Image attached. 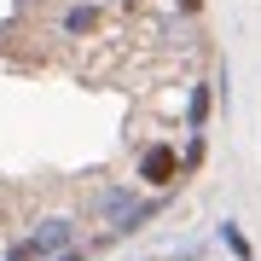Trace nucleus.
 I'll list each match as a JSON object with an SVG mask.
<instances>
[{
	"label": "nucleus",
	"instance_id": "f257e3e1",
	"mask_svg": "<svg viewBox=\"0 0 261 261\" xmlns=\"http://www.w3.org/2000/svg\"><path fill=\"white\" fill-rule=\"evenodd\" d=\"M168 209V197H140L128 186V180H111V186H99L93 197H87V215L105 226V238H128V232H140L145 221H157V215Z\"/></svg>",
	"mask_w": 261,
	"mask_h": 261
},
{
	"label": "nucleus",
	"instance_id": "f03ea898",
	"mask_svg": "<svg viewBox=\"0 0 261 261\" xmlns=\"http://www.w3.org/2000/svg\"><path fill=\"white\" fill-rule=\"evenodd\" d=\"M64 250H75V221L70 215H47V221H35V232H23L18 244H6L0 261H53Z\"/></svg>",
	"mask_w": 261,
	"mask_h": 261
},
{
	"label": "nucleus",
	"instance_id": "7ed1b4c3",
	"mask_svg": "<svg viewBox=\"0 0 261 261\" xmlns=\"http://www.w3.org/2000/svg\"><path fill=\"white\" fill-rule=\"evenodd\" d=\"M134 174H140V186H157V192L180 186V151L168 145V140L145 145V151H140V163H134Z\"/></svg>",
	"mask_w": 261,
	"mask_h": 261
},
{
	"label": "nucleus",
	"instance_id": "20e7f679",
	"mask_svg": "<svg viewBox=\"0 0 261 261\" xmlns=\"http://www.w3.org/2000/svg\"><path fill=\"white\" fill-rule=\"evenodd\" d=\"M99 23H105V12L93 6V0H75V6L58 18V29H64L70 41H87V35H99Z\"/></svg>",
	"mask_w": 261,
	"mask_h": 261
},
{
	"label": "nucleus",
	"instance_id": "39448f33",
	"mask_svg": "<svg viewBox=\"0 0 261 261\" xmlns=\"http://www.w3.org/2000/svg\"><path fill=\"white\" fill-rule=\"evenodd\" d=\"M209 116H215V87H209V82H192V93H186V128L203 134Z\"/></svg>",
	"mask_w": 261,
	"mask_h": 261
},
{
	"label": "nucleus",
	"instance_id": "423d86ee",
	"mask_svg": "<svg viewBox=\"0 0 261 261\" xmlns=\"http://www.w3.org/2000/svg\"><path fill=\"white\" fill-rule=\"evenodd\" d=\"M215 238L232 250V261H255V244L244 238V226H238V221H221V226H215Z\"/></svg>",
	"mask_w": 261,
	"mask_h": 261
},
{
	"label": "nucleus",
	"instance_id": "0eeeda50",
	"mask_svg": "<svg viewBox=\"0 0 261 261\" xmlns=\"http://www.w3.org/2000/svg\"><path fill=\"white\" fill-rule=\"evenodd\" d=\"M203 157H209V140H203V134H192V140H186V151H180V174H192Z\"/></svg>",
	"mask_w": 261,
	"mask_h": 261
},
{
	"label": "nucleus",
	"instance_id": "6e6552de",
	"mask_svg": "<svg viewBox=\"0 0 261 261\" xmlns=\"http://www.w3.org/2000/svg\"><path fill=\"white\" fill-rule=\"evenodd\" d=\"M180 12H186V18H197V12H203V0H174Z\"/></svg>",
	"mask_w": 261,
	"mask_h": 261
},
{
	"label": "nucleus",
	"instance_id": "1a4fd4ad",
	"mask_svg": "<svg viewBox=\"0 0 261 261\" xmlns=\"http://www.w3.org/2000/svg\"><path fill=\"white\" fill-rule=\"evenodd\" d=\"M53 261H87V250L75 244V250H64V255H53Z\"/></svg>",
	"mask_w": 261,
	"mask_h": 261
},
{
	"label": "nucleus",
	"instance_id": "9d476101",
	"mask_svg": "<svg viewBox=\"0 0 261 261\" xmlns=\"http://www.w3.org/2000/svg\"><path fill=\"white\" fill-rule=\"evenodd\" d=\"M157 261H197V255H192V250H180V255H157Z\"/></svg>",
	"mask_w": 261,
	"mask_h": 261
}]
</instances>
